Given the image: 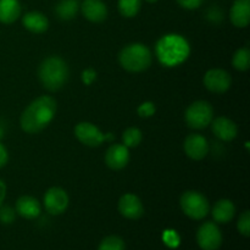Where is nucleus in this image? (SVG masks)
<instances>
[{
    "label": "nucleus",
    "mask_w": 250,
    "mask_h": 250,
    "mask_svg": "<svg viewBox=\"0 0 250 250\" xmlns=\"http://www.w3.org/2000/svg\"><path fill=\"white\" fill-rule=\"evenodd\" d=\"M68 195L65 189L60 187H51L44 194L43 203L46 212L50 215H61L68 207Z\"/></svg>",
    "instance_id": "nucleus-8"
},
{
    "label": "nucleus",
    "mask_w": 250,
    "mask_h": 250,
    "mask_svg": "<svg viewBox=\"0 0 250 250\" xmlns=\"http://www.w3.org/2000/svg\"><path fill=\"white\" fill-rule=\"evenodd\" d=\"M155 53L164 66L173 67L187 60L190 48L183 37L178 34H166L156 43Z\"/></svg>",
    "instance_id": "nucleus-2"
},
{
    "label": "nucleus",
    "mask_w": 250,
    "mask_h": 250,
    "mask_svg": "<svg viewBox=\"0 0 250 250\" xmlns=\"http://www.w3.org/2000/svg\"><path fill=\"white\" fill-rule=\"evenodd\" d=\"M142 0H119V11L124 17L131 19L139 12Z\"/></svg>",
    "instance_id": "nucleus-23"
},
{
    "label": "nucleus",
    "mask_w": 250,
    "mask_h": 250,
    "mask_svg": "<svg viewBox=\"0 0 250 250\" xmlns=\"http://www.w3.org/2000/svg\"><path fill=\"white\" fill-rule=\"evenodd\" d=\"M21 15L19 0H0V22L5 24L14 23Z\"/></svg>",
    "instance_id": "nucleus-20"
},
{
    "label": "nucleus",
    "mask_w": 250,
    "mask_h": 250,
    "mask_svg": "<svg viewBox=\"0 0 250 250\" xmlns=\"http://www.w3.org/2000/svg\"><path fill=\"white\" fill-rule=\"evenodd\" d=\"M16 217V210L12 209L11 207H0V221L5 225H10L15 221Z\"/></svg>",
    "instance_id": "nucleus-27"
},
{
    "label": "nucleus",
    "mask_w": 250,
    "mask_h": 250,
    "mask_svg": "<svg viewBox=\"0 0 250 250\" xmlns=\"http://www.w3.org/2000/svg\"><path fill=\"white\" fill-rule=\"evenodd\" d=\"M237 229L238 232L244 237H249L250 234V212L249 210H246L243 214L239 216L238 222H237Z\"/></svg>",
    "instance_id": "nucleus-26"
},
{
    "label": "nucleus",
    "mask_w": 250,
    "mask_h": 250,
    "mask_svg": "<svg viewBox=\"0 0 250 250\" xmlns=\"http://www.w3.org/2000/svg\"><path fill=\"white\" fill-rule=\"evenodd\" d=\"M82 14L88 21L99 23L106 20L107 7L102 0H84L82 2Z\"/></svg>",
    "instance_id": "nucleus-15"
},
{
    "label": "nucleus",
    "mask_w": 250,
    "mask_h": 250,
    "mask_svg": "<svg viewBox=\"0 0 250 250\" xmlns=\"http://www.w3.org/2000/svg\"><path fill=\"white\" fill-rule=\"evenodd\" d=\"M182 211L193 220H202L209 214L210 204L207 198L197 190H187L181 195Z\"/></svg>",
    "instance_id": "nucleus-5"
},
{
    "label": "nucleus",
    "mask_w": 250,
    "mask_h": 250,
    "mask_svg": "<svg viewBox=\"0 0 250 250\" xmlns=\"http://www.w3.org/2000/svg\"><path fill=\"white\" fill-rule=\"evenodd\" d=\"M7 161H9V154H7L6 148L0 143V168L4 167Z\"/></svg>",
    "instance_id": "nucleus-31"
},
{
    "label": "nucleus",
    "mask_w": 250,
    "mask_h": 250,
    "mask_svg": "<svg viewBox=\"0 0 250 250\" xmlns=\"http://www.w3.org/2000/svg\"><path fill=\"white\" fill-rule=\"evenodd\" d=\"M80 10L77 0H60L55 6V14L62 21H70L75 19Z\"/></svg>",
    "instance_id": "nucleus-21"
},
{
    "label": "nucleus",
    "mask_w": 250,
    "mask_h": 250,
    "mask_svg": "<svg viewBox=\"0 0 250 250\" xmlns=\"http://www.w3.org/2000/svg\"><path fill=\"white\" fill-rule=\"evenodd\" d=\"M211 129L212 133L224 142L233 141L238 133L237 125L232 120L224 116H220L215 119L214 121H211Z\"/></svg>",
    "instance_id": "nucleus-14"
},
{
    "label": "nucleus",
    "mask_w": 250,
    "mask_h": 250,
    "mask_svg": "<svg viewBox=\"0 0 250 250\" xmlns=\"http://www.w3.org/2000/svg\"><path fill=\"white\" fill-rule=\"evenodd\" d=\"M95 78H97V72L93 68H87V70H84L82 72V81L84 84L90 85L94 82Z\"/></svg>",
    "instance_id": "nucleus-29"
},
{
    "label": "nucleus",
    "mask_w": 250,
    "mask_h": 250,
    "mask_svg": "<svg viewBox=\"0 0 250 250\" xmlns=\"http://www.w3.org/2000/svg\"><path fill=\"white\" fill-rule=\"evenodd\" d=\"M119 211L124 217L129 220H138L143 216L144 208L141 199L132 193L122 195L119 200Z\"/></svg>",
    "instance_id": "nucleus-12"
},
{
    "label": "nucleus",
    "mask_w": 250,
    "mask_h": 250,
    "mask_svg": "<svg viewBox=\"0 0 250 250\" xmlns=\"http://www.w3.org/2000/svg\"><path fill=\"white\" fill-rule=\"evenodd\" d=\"M5 197H6V186H5V183L0 180V207H1L2 203H4Z\"/></svg>",
    "instance_id": "nucleus-32"
},
{
    "label": "nucleus",
    "mask_w": 250,
    "mask_h": 250,
    "mask_svg": "<svg viewBox=\"0 0 250 250\" xmlns=\"http://www.w3.org/2000/svg\"><path fill=\"white\" fill-rule=\"evenodd\" d=\"M68 76L70 71L67 63L59 56H49L39 66V81L49 92L60 90L67 83Z\"/></svg>",
    "instance_id": "nucleus-3"
},
{
    "label": "nucleus",
    "mask_w": 250,
    "mask_h": 250,
    "mask_svg": "<svg viewBox=\"0 0 250 250\" xmlns=\"http://www.w3.org/2000/svg\"><path fill=\"white\" fill-rule=\"evenodd\" d=\"M56 109L58 104L54 98L49 95L37 98L22 112L20 119L22 129L29 134L39 133L53 121Z\"/></svg>",
    "instance_id": "nucleus-1"
},
{
    "label": "nucleus",
    "mask_w": 250,
    "mask_h": 250,
    "mask_svg": "<svg viewBox=\"0 0 250 250\" xmlns=\"http://www.w3.org/2000/svg\"><path fill=\"white\" fill-rule=\"evenodd\" d=\"M232 65L237 71H247L250 67V50L248 48H241L234 53L232 58Z\"/></svg>",
    "instance_id": "nucleus-22"
},
{
    "label": "nucleus",
    "mask_w": 250,
    "mask_h": 250,
    "mask_svg": "<svg viewBox=\"0 0 250 250\" xmlns=\"http://www.w3.org/2000/svg\"><path fill=\"white\" fill-rule=\"evenodd\" d=\"M177 2L180 4V6H182L183 9L187 10H194L202 5L203 0H177Z\"/></svg>",
    "instance_id": "nucleus-30"
},
{
    "label": "nucleus",
    "mask_w": 250,
    "mask_h": 250,
    "mask_svg": "<svg viewBox=\"0 0 250 250\" xmlns=\"http://www.w3.org/2000/svg\"><path fill=\"white\" fill-rule=\"evenodd\" d=\"M126 246H125L124 239L120 238L119 236H109L104 238L100 243L98 250H125Z\"/></svg>",
    "instance_id": "nucleus-25"
},
{
    "label": "nucleus",
    "mask_w": 250,
    "mask_h": 250,
    "mask_svg": "<svg viewBox=\"0 0 250 250\" xmlns=\"http://www.w3.org/2000/svg\"><path fill=\"white\" fill-rule=\"evenodd\" d=\"M155 111H156V107H155V104H154L153 102L143 103V104L139 105L138 110H137V112H138L139 116L143 117V119L151 117L154 114H155Z\"/></svg>",
    "instance_id": "nucleus-28"
},
{
    "label": "nucleus",
    "mask_w": 250,
    "mask_h": 250,
    "mask_svg": "<svg viewBox=\"0 0 250 250\" xmlns=\"http://www.w3.org/2000/svg\"><path fill=\"white\" fill-rule=\"evenodd\" d=\"M198 246L203 250H217L222 244V233L215 222H204L197 232Z\"/></svg>",
    "instance_id": "nucleus-7"
},
{
    "label": "nucleus",
    "mask_w": 250,
    "mask_h": 250,
    "mask_svg": "<svg viewBox=\"0 0 250 250\" xmlns=\"http://www.w3.org/2000/svg\"><path fill=\"white\" fill-rule=\"evenodd\" d=\"M120 65L128 72L138 73L148 70L153 61L150 49L141 43L125 46L119 55Z\"/></svg>",
    "instance_id": "nucleus-4"
},
{
    "label": "nucleus",
    "mask_w": 250,
    "mask_h": 250,
    "mask_svg": "<svg viewBox=\"0 0 250 250\" xmlns=\"http://www.w3.org/2000/svg\"><path fill=\"white\" fill-rule=\"evenodd\" d=\"M183 149H185V153L187 154L188 158L199 161L204 159L209 153V143L202 134L193 133L186 138Z\"/></svg>",
    "instance_id": "nucleus-11"
},
{
    "label": "nucleus",
    "mask_w": 250,
    "mask_h": 250,
    "mask_svg": "<svg viewBox=\"0 0 250 250\" xmlns=\"http://www.w3.org/2000/svg\"><path fill=\"white\" fill-rule=\"evenodd\" d=\"M204 85L208 90L216 94H222L227 92L231 87V76L227 71L221 68H212L209 70L204 76Z\"/></svg>",
    "instance_id": "nucleus-9"
},
{
    "label": "nucleus",
    "mask_w": 250,
    "mask_h": 250,
    "mask_svg": "<svg viewBox=\"0 0 250 250\" xmlns=\"http://www.w3.org/2000/svg\"><path fill=\"white\" fill-rule=\"evenodd\" d=\"M212 217L219 224H227L231 221L236 214V207L229 199H221L215 203L211 210Z\"/></svg>",
    "instance_id": "nucleus-19"
},
{
    "label": "nucleus",
    "mask_w": 250,
    "mask_h": 250,
    "mask_svg": "<svg viewBox=\"0 0 250 250\" xmlns=\"http://www.w3.org/2000/svg\"><path fill=\"white\" fill-rule=\"evenodd\" d=\"M129 161V151L124 144H112L105 153V164L111 170L119 171L127 166Z\"/></svg>",
    "instance_id": "nucleus-13"
},
{
    "label": "nucleus",
    "mask_w": 250,
    "mask_h": 250,
    "mask_svg": "<svg viewBox=\"0 0 250 250\" xmlns=\"http://www.w3.org/2000/svg\"><path fill=\"white\" fill-rule=\"evenodd\" d=\"M75 136L78 141L87 146H99L106 139L105 134L90 122H80L75 127Z\"/></svg>",
    "instance_id": "nucleus-10"
},
{
    "label": "nucleus",
    "mask_w": 250,
    "mask_h": 250,
    "mask_svg": "<svg viewBox=\"0 0 250 250\" xmlns=\"http://www.w3.org/2000/svg\"><path fill=\"white\" fill-rule=\"evenodd\" d=\"M16 212L21 217L27 220H33L41 215V204L38 200L29 195H23L16 202Z\"/></svg>",
    "instance_id": "nucleus-17"
},
{
    "label": "nucleus",
    "mask_w": 250,
    "mask_h": 250,
    "mask_svg": "<svg viewBox=\"0 0 250 250\" xmlns=\"http://www.w3.org/2000/svg\"><path fill=\"white\" fill-rule=\"evenodd\" d=\"M231 22L238 28H244L250 22V0H234L229 11Z\"/></svg>",
    "instance_id": "nucleus-16"
},
{
    "label": "nucleus",
    "mask_w": 250,
    "mask_h": 250,
    "mask_svg": "<svg viewBox=\"0 0 250 250\" xmlns=\"http://www.w3.org/2000/svg\"><path fill=\"white\" fill-rule=\"evenodd\" d=\"M22 24L27 31L32 32V33H44L49 27V21L39 11H31L27 12L23 17H22Z\"/></svg>",
    "instance_id": "nucleus-18"
},
{
    "label": "nucleus",
    "mask_w": 250,
    "mask_h": 250,
    "mask_svg": "<svg viewBox=\"0 0 250 250\" xmlns=\"http://www.w3.org/2000/svg\"><path fill=\"white\" fill-rule=\"evenodd\" d=\"M214 109L211 104L204 100H198L190 104L186 110L185 119L188 127L193 129H204L211 124Z\"/></svg>",
    "instance_id": "nucleus-6"
},
{
    "label": "nucleus",
    "mask_w": 250,
    "mask_h": 250,
    "mask_svg": "<svg viewBox=\"0 0 250 250\" xmlns=\"http://www.w3.org/2000/svg\"><path fill=\"white\" fill-rule=\"evenodd\" d=\"M142 139H143V133L137 127H129L122 134V142L127 148H136L141 144Z\"/></svg>",
    "instance_id": "nucleus-24"
},
{
    "label": "nucleus",
    "mask_w": 250,
    "mask_h": 250,
    "mask_svg": "<svg viewBox=\"0 0 250 250\" xmlns=\"http://www.w3.org/2000/svg\"><path fill=\"white\" fill-rule=\"evenodd\" d=\"M146 1H148V2H156V1H158V0H146Z\"/></svg>",
    "instance_id": "nucleus-33"
}]
</instances>
